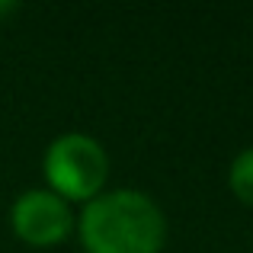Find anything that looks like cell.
I'll return each mask as SVG.
<instances>
[{
  "mask_svg": "<svg viewBox=\"0 0 253 253\" xmlns=\"http://www.w3.org/2000/svg\"><path fill=\"white\" fill-rule=\"evenodd\" d=\"M16 10H19V6L13 3V0H0V23H3L6 16H13V13H16Z\"/></svg>",
  "mask_w": 253,
  "mask_h": 253,
  "instance_id": "obj_5",
  "label": "cell"
},
{
  "mask_svg": "<svg viewBox=\"0 0 253 253\" xmlns=\"http://www.w3.org/2000/svg\"><path fill=\"white\" fill-rule=\"evenodd\" d=\"M228 186L247 209H253V144L244 148L228 167Z\"/></svg>",
  "mask_w": 253,
  "mask_h": 253,
  "instance_id": "obj_4",
  "label": "cell"
},
{
  "mask_svg": "<svg viewBox=\"0 0 253 253\" xmlns=\"http://www.w3.org/2000/svg\"><path fill=\"white\" fill-rule=\"evenodd\" d=\"M10 224L29 247H55L74 231V211L51 189H29L13 202Z\"/></svg>",
  "mask_w": 253,
  "mask_h": 253,
  "instance_id": "obj_3",
  "label": "cell"
},
{
  "mask_svg": "<svg viewBox=\"0 0 253 253\" xmlns=\"http://www.w3.org/2000/svg\"><path fill=\"white\" fill-rule=\"evenodd\" d=\"M42 173L48 179V189L64 202H90L106 186L109 157L96 138L84 131H68L45 148Z\"/></svg>",
  "mask_w": 253,
  "mask_h": 253,
  "instance_id": "obj_2",
  "label": "cell"
},
{
  "mask_svg": "<svg viewBox=\"0 0 253 253\" xmlns=\"http://www.w3.org/2000/svg\"><path fill=\"white\" fill-rule=\"evenodd\" d=\"M77 231L86 253H161L167 218L144 192L112 189L84 205Z\"/></svg>",
  "mask_w": 253,
  "mask_h": 253,
  "instance_id": "obj_1",
  "label": "cell"
}]
</instances>
